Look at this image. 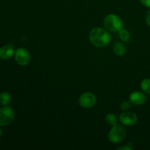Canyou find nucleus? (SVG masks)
Returning <instances> with one entry per match:
<instances>
[{
  "instance_id": "a211bd4d",
  "label": "nucleus",
  "mask_w": 150,
  "mask_h": 150,
  "mask_svg": "<svg viewBox=\"0 0 150 150\" xmlns=\"http://www.w3.org/2000/svg\"><path fill=\"white\" fill-rule=\"evenodd\" d=\"M132 147L131 146H129L128 145L124 146H121V147H119L118 150H131Z\"/></svg>"
},
{
  "instance_id": "f257e3e1",
  "label": "nucleus",
  "mask_w": 150,
  "mask_h": 150,
  "mask_svg": "<svg viewBox=\"0 0 150 150\" xmlns=\"http://www.w3.org/2000/svg\"><path fill=\"white\" fill-rule=\"evenodd\" d=\"M89 40L95 46L103 48L110 42L111 35L103 28L96 27L92 29L89 32Z\"/></svg>"
},
{
  "instance_id": "9b49d317",
  "label": "nucleus",
  "mask_w": 150,
  "mask_h": 150,
  "mask_svg": "<svg viewBox=\"0 0 150 150\" xmlns=\"http://www.w3.org/2000/svg\"><path fill=\"white\" fill-rule=\"evenodd\" d=\"M11 102V95L8 92H1L0 94V103L2 105H8Z\"/></svg>"
},
{
  "instance_id": "f3484780",
  "label": "nucleus",
  "mask_w": 150,
  "mask_h": 150,
  "mask_svg": "<svg viewBox=\"0 0 150 150\" xmlns=\"http://www.w3.org/2000/svg\"><path fill=\"white\" fill-rule=\"evenodd\" d=\"M145 19H146V23H147L148 26H150V10L147 12V13H146Z\"/></svg>"
},
{
  "instance_id": "9d476101",
  "label": "nucleus",
  "mask_w": 150,
  "mask_h": 150,
  "mask_svg": "<svg viewBox=\"0 0 150 150\" xmlns=\"http://www.w3.org/2000/svg\"><path fill=\"white\" fill-rule=\"evenodd\" d=\"M114 53L118 57H122L126 53V48L121 42H116L113 46Z\"/></svg>"
},
{
  "instance_id": "4468645a",
  "label": "nucleus",
  "mask_w": 150,
  "mask_h": 150,
  "mask_svg": "<svg viewBox=\"0 0 150 150\" xmlns=\"http://www.w3.org/2000/svg\"><path fill=\"white\" fill-rule=\"evenodd\" d=\"M105 121L109 125L114 126L116 124H117V117L113 113H109L105 117Z\"/></svg>"
},
{
  "instance_id": "ddd939ff",
  "label": "nucleus",
  "mask_w": 150,
  "mask_h": 150,
  "mask_svg": "<svg viewBox=\"0 0 150 150\" xmlns=\"http://www.w3.org/2000/svg\"><path fill=\"white\" fill-rule=\"evenodd\" d=\"M141 88L144 92L150 95V79H144L141 82Z\"/></svg>"
},
{
  "instance_id": "f8f14e48",
  "label": "nucleus",
  "mask_w": 150,
  "mask_h": 150,
  "mask_svg": "<svg viewBox=\"0 0 150 150\" xmlns=\"http://www.w3.org/2000/svg\"><path fill=\"white\" fill-rule=\"evenodd\" d=\"M118 32H119V38H120L121 40H122L123 42H130V35L128 31L122 29L121 30L119 31Z\"/></svg>"
},
{
  "instance_id": "6e6552de",
  "label": "nucleus",
  "mask_w": 150,
  "mask_h": 150,
  "mask_svg": "<svg viewBox=\"0 0 150 150\" xmlns=\"http://www.w3.org/2000/svg\"><path fill=\"white\" fill-rule=\"evenodd\" d=\"M146 100V95L142 92L136 91V92H132L129 97V101L132 104L136 105H143Z\"/></svg>"
},
{
  "instance_id": "0eeeda50",
  "label": "nucleus",
  "mask_w": 150,
  "mask_h": 150,
  "mask_svg": "<svg viewBox=\"0 0 150 150\" xmlns=\"http://www.w3.org/2000/svg\"><path fill=\"white\" fill-rule=\"evenodd\" d=\"M120 121L124 125H133L137 122L138 117L135 113L125 112L120 114Z\"/></svg>"
},
{
  "instance_id": "39448f33",
  "label": "nucleus",
  "mask_w": 150,
  "mask_h": 150,
  "mask_svg": "<svg viewBox=\"0 0 150 150\" xmlns=\"http://www.w3.org/2000/svg\"><path fill=\"white\" fill-rule=\"evenodd\" d=\"M96 97L92 92H85L82 94L79 99V103L85 108H92L96 103Z\"/></svg>"
},
{
  "instance_id": "6ab92c4d",
  "label": "nucleus",
  "mask_w": 150,
  "mask_h": 150,
  "mask_svg": "<svg viewBox=\"0 0 150 150\" xmlns=\"http://www.w3.org/2000/svg\"><path fill=\"white\" fill-rule=\"evenodd\" d=\"M1 134H2V131H1V129L0 128V137L1 136Z\"/></svg>"
},
{
  "instance_id": "20e7f679",
  "label": "nucleus",
  "mask_w": 150,
  "mask_h": 150,
  "mask_svg": "<svg viewBox=\"0 0 150 150\" xmlns=\"http://www.w3.org/2000/svg\"><path fill=\"white\" fill-rule=\"evenodd\" d=\"M15 118V113L9 105H4L0 108V126H5L10 124Z\"/></svg>"
},
{
  "instance_id": "423d86ee",
  "label": "nucleus",
  "mask_w": 150,
  "mask_h": 150,
  "mask_svg": "<svg viewBox=\"0 0 150 150\" xmlns=\"http://www.w3.org/2000/svg\"><path fill=\"white\" fill-rule=\"evenodd\" d=\"M15 59L18 64H19L20 65H26L30 62V54L26 48H18L15 51Z\"/></svg>"
},
{
  "instance_id": "dca6fc26",
  "label": "nucleus",
  "mask_w": 150,
  "mask_h": 150,
  "mask_svg": "<svg viewBox=\"0 0 150 150\" xmlns=\"http://www.w3.org/2000/svg\"><path fill=\"white\" fill-rule=\"evenodd\" d=\"M140 1L144 6L150 8V0H140Z\"/></svg>"
},
{
  "instance_id": "7ed1b4c3",
  "label": "nucleus",
  "mask_w": 150,
  "mask_h": 150,
  "mask_svg": "<svg viewBox=\"0 0 150 150\" xmlns=\"http://www.w3.org/2000/svg\"><path fill=\"white\" fill-rule=\"evenodd\" d=\"M126 136V129L122 125L116 124L110 130L108 133V139L112 143H120Z\"/></svg>"
},
{
  "instance_id": "f03ea898",
  "label": "nucleus",
  "mask_w": 150,
  "mask_h": 150,
  "mask_svg": "<svg viewBox=\"0 0 150 150\" xmlns=\"http://www.w3.org/2000/svg\"><path fill=\"white\" fill-rule=\"evenodd\" d=\"M104 26L107 30L117 32L123 29V21L119 16L115 14L107 15L103 20Z\"/></svg>"
},
{
  "instance_id": "2eb2a0df",
  "label": "nucleus",
  "mask_w": 150,
  "mask_h": 150,
  "mask_svg": "<svg viewBox=\"0 0 150 150\" xmlns=\"http://www.w3.org/2000/svg\"><path fill=\"white\" fill-rule=\"evenodd\" d=\"M130 104H131V103L130 101H124L120 105V108H121L122 111H127L130 108V106H131Z\"/></svg>"
},
{
  "instance_id": "1a4fd4ad",
  "label": "nucleus",
  "mask_w": 150,
  "mask_h": 150,
  "mask_svg": "<svg viewBox=\"0 0 150 150\" xmlns=\"http://www.w3.org/2000/svg\"><path fill=\"white\" fill-rule=\"evenodd\" d=\"M15 54L14 48L12 45H5L0 48V59L2 60L8 59Z\"/></svg>"
}]
</instances>
